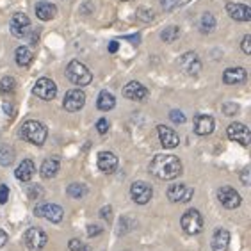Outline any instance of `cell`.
I'll use <instances>...</instances> for the list:
<instances>
[{
  "label": "cell",
  "mask_w": 251,
  "mask_h": 251,
  "mask_svg": "<svg viewBox=\"0 0 251 251\" xmlns=\"http://www.w3.org/2000/svg\"><path fill=\"white\" fill-rule=\"evenodd\" d=\"M150 173L159 180H175L182 175V162L175 155H155L150 162Z\"/></svg>",
  "instance_id": "cell-1"
},
{
  "label": "cell",
  "mask_w": 251,
  "mask_h": 251,
  "mask_svg": "<svg viewBox=\"0 0 251 251\" xmlns=\"http://www.w3.org/2000/svg\"><path fill=\"white\" fill-rule=\"evenodd\" d=\"M20 135H22L25 141H29L30 145L41 146L45 141H47L49 132H47V126H45L43 123H39V121H36V120H29L22 125Z\"/></svg>",
  "instance_id": "cell-2"
},
{
  "label": "cell",
  "mask_w": 251,
  "mask_h": 251,
  "mask_svg": "<svg viewBox=\"0 0 251 251\" xmlns=\"http://www.w3.org/2000/svg\"><path fill=\"white\" fill-rule=\"evenodd\" d=\"M66 77L72 80L75 86H87L93 80V73L89 72V68L82 64L80 61H72L66 68Z\"/></svg>",
  "instance_id": "cell-3"
},
{
  "label": "cell",
  "mask_w": 251,
  "mask_h": 251,
  "mask_svg": "<svg viewBox=\"0 0 251 251\" xmlns=\"http://www.w3.org/2000/svg\"><path fill=\"white\" fill-rule=\"evenodd\" d=\"M182 228H184V232L189 233V235H196V233H200L203 228L201 214H200L196 208H189L187 212L182 216Z\"/></svg>",
  "instance_id": "cell-4"
},
{
  "label": "cell",
  "mask_w": 251,
  "mask_h": 251,
  "mask_svg": "<svg viewBox=\"0 0 251 251\" xmlns=\"http://www.w3.org/2000/svg\"><path fill=\"white\" fill-rule=\"evenodd\" d=\"M32 93L41 100H53L57 97V84L53 82L52 78H38V82L34 84Z\"/></svg>",
  "instance_id": "cell-5"
},
{
  "label": "cell",
  "mask_w": 251,
  "mask_h": 251,
  "mask_svg": "<svg viewBox=\"0 0 251 251\" xmlns=\"http://www.w3.org/2000/svg\"><path fill=\"white\" fill-rule=\"evenodd\" d=\"M24 241H25V246L29 248V250L39 251L45 248V244H47V241H49V237H47V233H45L41 228H29V230L25 232Z\"/></svg>",
  "instance_id": "cell-6"
},
{
  "label": "cell",
  "mask_w": 251,
  "mask_h": 251,
  "mask_svg": "<svg viewBox=\"0 0 251 251\" xmlns=\"http://www.w3.org/2000/svg\"><path fill=\"white\" fill-rule=\"evenodd\" d=\"M194 196V189L185 184H173L168 189V198L173 203H187Z\"/></svg>",
  "instance_id": "cell-7"
},
{
  "label": "cell",
  "mask_w": 251,
  "mask_h": 251,
  "mask_svg": "<svg viewBox=\"0 0 251 251\" xmlns=\"http://www.w3.org/2000/svg\"><path fill=\"white\" fill-rule=\"evenodd\" d=\"M34 214H36L38 218H45L52 223H61L64 218V210L59 207V205H53V203H43V205H39V207H36Z\"/></svg>",
  "instance_id": "cell-8"
},
{
  "label": "cell",
  "mask_w": 251,
  "mask_h": 251,
  "mask_svg": "<svg viewBox=\"0 0 251 251\" xmlns=\"http://www.w3.org/2000/svg\"><path fill=\"white\" fill-rule=\"evenodd\" d=\"M30 30H32V27H30L29 16L24 15V13L13 15V18H11V32H13V36L25 38V36H29Z\"/></svg>",
  "instance_id": "cell-9"
},
{
  "label": "cell",
  "mask_w": 251,
  "mask_h": 251,
  "mask_svg": "<svg viewBox=\"0 0 251 251\" xmlns=\"http://www.w3.org/2000/svg\"><path fill=\"white\" fill-rule=\"evenodd\" d=\"M226 134H228V137H230V141L239 143V145H242V146H248L251 141V132L244 123H232V125L228 126Z\"/></svg>",
  "instance_id": "cell-10"
},
{
  "label": "cell",
  "mask_w": 251,
  "mask_h": 251,
  "mask_svg": "<svg viewBox=\"0 0 251 251\" xmlns=\"http://www.w3.org/2000/svg\"><path fill=\"white\" fill-rule=\"evenodd\" d=\"M218 200L223 207L230 208V210H232V208H237L242 203L241 194L237 193L233 187H228V185H225V187H221L218 191Z\"/></svg>",
  "instance_id": "cell-11"
},
{
  "label": "cell",
  "mask_w": 251,
  "mask_h": 251,
  "mask_svg": "<svg viewBox=\"0 0 251 251\" xmlns=\"http://www.w3.org/2000/svg\"><path fill=\"white\" fill-rule=\"evenodd\" d=\"M86 103V95H84L82 89H70L64 97L63 105L68 112H77L80 111Z\"/></svg>",
  "instance_id": "cell-12"
},
{
  "label": "cell",
  "mask_w": 251,
  "mask_h": 251,
  "mask_svg": "<svg viewBox=\"0 0 251 251\" xmlns=\"http://www.w3.org/2000/svg\"><path fill=\"white\" fill-rule=\"evenodd\" d=\"M130 196L135 203L146 205L151 200V196H153V191H151V187L146 182H134L130 187Z\"/></svg>",
  "instance_id": "cell-13"
},
{
  "label": "cell",
  "mask_w": 251,
  "mask_h": 251,
  "mask_svg": "<svg viewBox=\"0 0 251 251\" xmlns=\"http://www.w3.org/2000/svg\"><path fill=\"white\" fill-rule=\"evenodd\" d=\"M178 64H180V68H182V72L191 75V77L198 75L200 70H201V61H200V57L194 52L184 53V55L180 57Z\"/></svg>",
  "instance_id": "cell-14"
},
{
  "label": "cell",
  "mask_w": 251,
  "mask_h": 251,
  "mask_svg": "<svg viewBox=\"0 0 251 251\" xmlns=\"http://www.w3.org/2000/svg\"><path fill=\"white\" fill-rule=\"evenodd\" d=\"M157 132H159L160 145L164 146V148H168V150H173V148H176L180 145V137L173 128H169L166 125H159L157 126Z\"/></svg>",
  "instance_id": "cell-15"
},
{
  "label": "cell",
  "mask_w": 251,
  "mask_h": 251,
  "mask_svg": "<svg viewBox=\"0 0 251 251\" xmlns=\"http://www.w3.org/2000/svg\"><path fill=\"white\" fill-rule=\"evenodd\" d=\"M97 164L101 173L112 175L118 169V157L112 151H100L97 159Z\"/></svg>",
  "instance_id": "cell-16"
},
{
  "label": "cell",
  "mask_w": 251,
  "mask_h": 251,
  "mask_svg": "<svg viewBox=\"0 0 251 251\" xmlns=\"http://www.w3.org/2000/svg\"><path fill=\"white\" fill-rule=\"evenodd\" d=\"M226 13L230 15V18L237 20V22H250L251 20V9L244 4H233V2H228Z\"/></svg>",
  "instance_id": "cell-17"
},
{
  "label": "cell",
  "mask_w": 251,
  "mask_h": 251,
  "mask_svg": "<svg viewBox=\"0 0 251 251\" xmlns=\"http://www.w3.org/2000/svg\"><path fill=\"white\" fill-rule=\"evenodd\" d=\"M214 118L208 114H200L194 118V132L198 135H210L214 132Z\"/></svg>",
  "instance_id": "cell-18"
},
{
  "label": "cell",
  "mask_w": 251,
  "mask_h": 251,
  "mask_svg": "<svg viewBox=\"0 0 251 251\" xmlns=\"http://www.w3.org/2000/svg\"><path fill=\"white\" fill-rule=\"evenodd\" d=\"M123 97L128 100H145L148 97V89L141 82H128L123 87Z\"/></svg>",
  "instance_id": "cell-19"
},
{
  "label": "cell",
  "mask_w": 251,
  "mask_h": 251,
  "mask_svg": "<svg viewBox=\"0 0 251 251\" xmlns=\"http://www.w3.org/2000/svg\"><path fill=\"white\" fill-rule=\"evenodd\" d=\"M246 70L244 68H228L226 72L223 73V82L228 86H235V84H242L246 80Z\"/></svg>",
  "instance_id": "cell-20"
},
{
  "label": "cell",
  "mask_w": 251,
  "mask_h": 251,
  "mask_svg": "<svg viewBox=\"0 0 251 251\" xmlns=\"http://www.w3.org/2000/svg\"><path fill=\"white\" fill-rule=\"evenodd\" d=\"M228 246H230V233H228V230H225V228H218L212 237V250L228 251Z\"/></svg>",
  "instance_id": "cell-21"
},
{
  "label": "cell",
  "mask_w": 251,
  "mask_h": 251,
  "mask_svg": "<svg viewBox=\"0 0 251 251\" xmlns=\"http://www.w3.org/2000/svg\"><path fill=\"white\" fill-rule=\"evenodd\" d=\"M34 173H36V166H34V162L30 159L22 160V162H20V166L16 168V171H15L16 178H18L20 182H29V180L34 176Z\"/></svg>",
  "instance_id": "cell-22"
},
{
  "label": "cell",
  "mask_w": 251,
  "mask_h": 251,
  "mask_svg": "<svg viewBox=\"0 0 251 251\" xmlns=\"http://www.w3.org/2000/svg\"><path fill=\"white\" fill-rule=\"evenodd\" d=\"M55 13H57V7L53 4H50V2H38L36 4V16L39 20H43V22L52 20L55 16Z\"/></svg>",
  "instance_id": "cell-23"
},
{
  "label": "cell",
  "mask_w": 251,
  "mask_h": 251,
  "mask_svg": "<svg viewBox=\"0 0 251 251\" xmlns=\"http://www.w3.org/2000/svg\"><path fill=\"white\" fill-rule=\"evenodd\" d=\"M59 171V159H55V157H50V159H47L41 164V169H39V173H41V176L43 178H53L55 175H57Z\"/></svg>",
  "instance_id": "cell-24"
},
{
  "label": "cell",
  "mask_w": 251,
  "mask_h": 251,
  "mask_svg": "<svg viewBox=\"0 0 251 251\" xmlns=\"http://www.w3.org/2000/svg\"><path fill=\"white\" fill-rule=\"evenodd\" d=\"M15 59H16V64H18V66L27 68L30 63H32V59H34L32 50H30L29 47H18V49H16Z\"/></svg>",
  "instance_id": "cell-25"
},
{
  "label": "cell",
  "mask_w": 251,
  "mask_h": 251,
  "mask_svg": "<svg viewBox=\"0 0 251 251\" xmlns=\"http://www.w3.org/2000/svg\"><path fill=\"white\" fill-rule=\"evenodd\" d=\"M114 105H116V98L112 97L109 91H101L98 95L97 107L100 111H111V109H114Z\"/></svg>",
  "instance_id": "cell-26"
},
{
  "label": "cell",
  "mask_w": 251,
  "mask_h": 251,
  "mask_svg": "<svg viewBox=\"0 0 251 251\" xmlns=\"http://www.w3.org/2000/svg\"><path fill=\"white\" fill-rule=\"evenodd\" d=\"M66 193H68V196H72V198L80 200V198H84V196L87 194V187L84 184H78V182H75V184L68 185Z\"/></svg>",
  "instance_id": "cell-27"
},
{
  "label": "cell",
  "mask_w": 251,
  "mask_h": 251,
  "mask_svg": "<svg viewBox=\"0 0 251 251\" xmlns=\"http://www.w3.org/2000/svg\"><path fill=\"white\" fill-rule=\"evenodd\" d=\"M214 27H216V18H214L210 13H205V15L201 16V20H200V30H201L203 34H208V32H212Z\"/></svg>",
  "instance_id": "cell-28"
},
{
  "label": "cell",
  "mask_w": 251,
  "mask_h": 251,
  "mask_svg": "<svg viewBox=\"0 0 251 251\" xmlns=\"http://www.w3.org/2000/svg\"><path fill=\"white\" fill-rule=\"evenodd\" d=\"M178 36H180V29L178 27H175V25L166 27V29L160 32V38H162V41H166V43H173V41H176Z\"/></svg>",
  "instance_id": "cell-29"
},
{
  "label": "cell",
  "mask_w": 251,
  "mask_h": 251,
  "mask_svg": "<svg viewBox=\"0 0 251 251\" xmlns=\"http://www.w3.org/2000/svg\"><path fill=\"white\" fill-rule=\"evenodd\" d=\"M16 89V80L13 77H4L0 80V93L2 95H11V93H15Z\"/></svg>",
  "instance_id": "cell-30"
},
{
  "label": "cell",
  "mask_w": 251,
  "mask_h": 251,
  "mask_svg": "<svg viewBox=\"0 0 251 251\" xmlns=\"http://www.w3.org/2000/svg\"><path fill=\"white\" fill-rule=\"evenodd\" d=\"M13 160H15V151L11 150L9 146H2V148H0V164L11 166Z\"/></svg>",
  "instance_id": "cell-31"
},
{
  "label": "cell",
  "mask_w": 251,
  "mask_h": 251,
  "mask_svg": "<svg viewBox=\"0 0 251 251\" xmlns=\"http://www.w3.org/2000/svg\"><path fill=\"white\" fill-rule=\"evenodd\" d=\"M68 248L70 251H91L89 246H86L82 241H78V239H72V241L68 242Z\"/></svg>",
  "instance_id": "cell-32"
},
{
  "label": "cell",
  "mask_w": 251,
  "mask_h": 251,
  "mask_svg": "<svg viewBox=\"0 0 251 251\" xmlns=\"http://www.w3.org/2000/svg\"><path fill=\"white\" fill-rule=\"evenodd\" d=\"M137 18L143 20V22H151V20H153V11L148 9V7H139V11H137Z\"/></svg>",
  "instance_id": "cell-33"
},
{
  "label": "cell",
  "mask_w": 251,
  "mask_h": 251,
  "mask_svg": "<svg viewBox=\"0 0 251 251\" xmlns=\"http://www.w3.org/2000/svg\"><path fill=\"white\" fill-rule=\"evenodd\" d=\"M223 112H225L226 116H233V114L239 112V105H237V103H225V105H223Z\"/></svg>",
  "instance_id": "cell-34"
},
{
  "label": "cell",
  "mask_w": 251,
  "mask_h": 251,
  "mask_svg": "<svg viewBox=\"0 0 251 251\" xmlns=\"http://www.w3.org/2000/svg\"><path fill=\"white\" fill-rule=\"evenodd\" d=\"M169 118H171V121H175V123H185V116H184V112H180V111H171L169 112Z\"/></svg>",
  "instance_id": "cell-35"
},
{
  "label": "cell",
  "mask_w": 251,
  "mask_h": 251,
  "mask_svg": "<svg viewBox=\"0 0 251 251\" xmlns=\"http://www.w3.org/2000/svg\"><path fill=\"white\" fill-rule=\"evenodd\" d=\"M97 130L100 132L101 135L107 134V132H109V120H105V118H101V120H98V123H97Z\"/></svg>",
  "instance_id": "cell-36"
},
{
  "label": "cell",
  "mask_w": 251,
  "mask_h": 251,
  "mask_svg": "<svg viewBox=\"0 0 251 251\" xmlns=\"http://www.w3.org/2000/svg\"><path fill=\"white\" fill-rule=\"evenodd\" d=\"M180 0H160V5L164 11H173L176 5H178Z\"/></svg>",
  "instance_id": "cell-37"
},
{
  "label": "cell",
  "mask_w": 251,
  "mask_h": 251,
  "mask_svg": "<svg viewBox=\"0 0 251 251\" xmlns=\"http://www.w3.org/2000/svg\"><path fill=\"white\" fill-rule=\"evenodd\" d=\"M242 52L246 53V55L251 53V36L250 34H246V36L242 38Z\"/></svg>",
  "instance_id": "cell-38"
},
{
  "label": "cell",
  "mask_w": 251,
  "mask_h": 251,
  "mask_svg": "<svg viewBox=\"0 0 251 251\" xmlns=\"http://www.w3.org/2000/svg\"><path fill=\"white\" fill-rule=\"evenodd\" d=\"M7 198H9V187L7 185H0V203L4 205L7 201Z\"/></svg>",
  "instance_id": "cell-39"
},
{
  "label": "cell",
  "mask_w": 251,
  "mask_h": 251,
  "mask_svg": "<svg viewBox=\"0 0 251 251\" xmlns=\"http://www.w3.org/2000/svg\"><path fill=\"white\" fill-rule=\"evenodd\" d=\"M100 233H101L100 225H89V226H87V235H89V237L100 235Z\"/></svg>",
  "instance_id": "cell-40"
},
{
  "label": "cell",
  "mask_w": 251,
  "mask_h": 251,
  "mask_svg": "<svg viewBox=\"0 0 251 251\" xmlns=\"http://www.w3.org/2000/svg\"><path fill=\"white\" fill-rule=\"evenodd\" d=\"M241 180H242V184L244 185H250V168H244L242 169V173H241Z\"/></svg>",
  "instance_id": "cell-41"
},
{
  "label": "cell",
  "mask_w": 251,
  "mask_h": 251,
  "mask_svg": "<svg viewBox=\"0 0 251 251\" xmlns=\"http://www.w3.org/2000/svg\"><path fill=\"white\" fill-rule=\"evenodd\" d=\"M100 216L105 219V221H109V219H111V216H112V208L111 207H103L100 210Z\"/></svg>",
  "instance_id": "cell-42"
},
{
  "label": "cell",
  "mask_w": 251,
  "mask_h": 251,
  "mask_svg": "<svg viewBox=\"0 0 251 251\" xmlns=\"http://www.w3.org/2000/svg\"><path fill=\"white\" fill-rule=\"evenodd\" d=\"M7 244V233L4 230H0V248H4Z\"/></svg>",
  "instance_id": "cell-43"
},
{
  "label": "cell",
  "mask_w": 251,
  "mask_h": 251,
  "mask_svg": "<svg viewBox=\"0 0 251 251\" xmlns=\"http://www.w3.org/2000/svg\"><path fill=\"white\" fill-rule=\"evenodd\" d=\"M36 194L41 196V187H36V185H34V187H30V198H34Z\"/></svg>",
  "instance_id": "cell-44"
},
{
  "label": "cell",
  "mask_w": 251,
  "mask_h": 251,
  "mask_svg": "<svg viewBox=\"0 0 251 251\" xmlns=\"http://www.w3.org/2000/svg\"><path fill=\"white\" fill-rule=\"evenodd\" d=\"M109 52L111 53L118 52V41H111V45H109Z\"/></svg>",
  "instance_id": "cell-45"
},
{
  "label": "cell",
  "mask_w": 251,
  "mask_h": 251,
  "mask_svg": "<svg viewBox=\"0 0 251 251\" xmlns=\"http://www.w3.org/2000/svg\"><path fill=\"white\" fill-rule=\"evenodd\" d=\"M121 2H126V0H121Z\"/></svg>",
  "instance_id": "cell-46"
}]
</instances>
